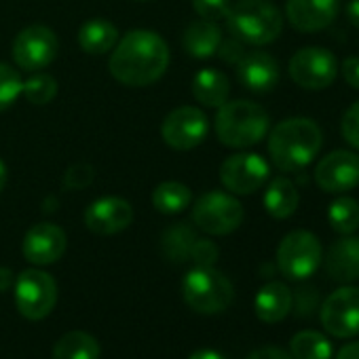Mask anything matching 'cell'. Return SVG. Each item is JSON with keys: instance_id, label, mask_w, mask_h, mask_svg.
<instances>
[{"instance_id": "obj_23", "label": "cell", "mask_w": 359, "mask_h": 359, "mask_svg": "<svg viewBox=\"0 0 359 359\" xmlns=\"http://www.w3.org/2000/svg\"><path fill=\"white\" fill-rule=\"evenodd\" d=\"M193 95L205 108H220L224 102H229L231 83L224 72L216 68H203L193 79Z\"/></svg>"}, {"instance_id": "obj_26", "label": "cell", "mask_w": 359, "mask_h": 359, "mask_svg": "<svg viewBox=\"0 0 359 359\" xmlns=\"http://www.w3.org/2000/svg\"><path fill=\"white\" fill-rule=\"evenodd\" d=\"M191 201H193V195L189 187H184L182 182H161L152 191V205L156 212L165 216L184 212L191 205Z\"/></svg>"}, {"instance_id": "obj_17", "label": "cell", "mask_w": 359, "mask_h": 359, "mask_svg": "<svg viewBox=\"0 0 359 359\" xmlns=\"http://www.w3.org/2000/svg\"><path fill=\"white\" fill-rule=\"evenodd\" d=\"M338 15V0H287L285 18L294 30L311 34L321 32Z\"/></svg>"}, {"instance_id": "obj_7", "label": "cell", "mask_w": 359, "mask_h": 359, "mask_svg": "<svg viewBox=\"0 0 359 359\" xmlns=\"http://www.w3.org/2000/svg\"><path fill=\"white\" fill-rule=\"evenodd\" d=\"M193 222L208 235H231L243 222V205L229 193L212 191L193 205Z\"/></svg>"}, {"instance_id": "obj_30", "label": "cell", "mask_w": 359, "mask_h": 359, "mask_svg": "<svg viewBox=\"0 0 359 359\" xmlns=\"http://www.w3.org/2000/svg\"><path fill=\"white\" fill-rule=\"evenodd\" d=\"M26 100L34 106H45L57 95V81L47 72H32V76L24 83Z\"/></svg>"}, {"instance_id": "obj_2", "label": "cell", "mask_w": 359, "mask_h": 359, "mask_svg": "<svg viewBox=\"0 0 359 359\" xmlns=\"http://www.w3.org/2000/svg\"><path fill=\"white\" fill-rule=\"evenodd\" d=\"M323 133L313 118L292 116L269 133V156L279 171L296 173L309 167L319 154Z\"/></svg>"}, {"instance_id": "obj_20", "label": "cell", "mask_w": 359, "mask_h": 359, "mask_svg": "<svg viewBox=\"0 0 359 359\" xmlns=\"http://www.w3.org/2000/svg\"><path fill=\"white\" fill-rule=\"evenodd\" d=\"M292 290L281 283V281H269L266 285H262L256 294L254 300V309L260 321L264 323H277L281 319H285L292 311Z\"/></svg>"}, {"instance_id": "obj_35", "label": "cell", "mask_w": 359, "mask_h": 359, "mask_svg": "<svg viewBox=\"0 0 359 359\" xmlns=\"http://www.w3.org/2000/svg\"><path fill=\"white\" fill-rule=\"evenodd\" d=\"M191 258L195 260L197 266H214L218 260V248L216 243L208 239H197L191 250Z\"/></svg>"}, {"instance_id": "obj_44", "label": "cell", "mask_w": 359, "mask_h": 359, "mask_svg": "<svg viewBox=\"0 0 359 359\" xmlns=\"http://www.w3.org/2000/svg\"><path fill=\"white\" fill-rule=\"evenodd\" d=\"M140 3H144V0H140Z\"/></svg>"}, {"instance_id": "obj_27", "label": "cell", "mask_w": 359, "mask_h": 359, "mask_svg": "<svg viewBox=\"0 0 359 359\" xmlns=\"http://www.w3.org/2000/svg\"><path fill=\"white\" fill-rule=\"evenodd\" d=\"M332 348V342L315 330H302L290 342V355L294 359H330Z\"/></svg>"}, {"instance_id": "obj_34", "label": "cell", "mask_w": 359, "mask_h": 359, "mask_svg": "<svg viewBox=\"0 0 359 359\" xmlns=\"http://www.w3.org/2000/svg\"><path fill=\"white\" fill-rule=\"evenodd\" d=\"M93 182V167L87 163H76L72 165L66 175H64V187L68 191H83Z\"/></svg>"}, {"instance_id": "obj_40", "label": "cell", "mask_w": 359, "mask_h": 359, "mask_svg": "<svg viewBox=\"0 0 359 359\" xmlns=\"http://www.w3.org/2000/svg\"><path fill=\"white\" fill-rule=\"evenodd\" d=\"M346 20L351 26L359 28V0H351L346 5Z\"/></svg>"}, {"instance_id": "obj_19", "label": "cell", "mask_w": 359, "mask_h": 359, "mask_svg": "<svg viewBox=\"0 0 359 359\" xmlns=\"http://www.w3.org/2000/svg\"><path fill=\"white\" fill-rule=\"evenodd\" d=\"M323 266L325 273L338 281V283H351L359 279V237L353 235H342L340 239H336L327 252Z\"/></svg>"}, {"instance_id": "obj_11", "label": "cell", "mask_w": 359, "mask_h": 359, "mask_svg": "<svg viewBox=\"0 0 359 359\" xmlns=\"http://www.w3.org/2000/svg\"><path fill=\"white\" fill-rule=\"evenodd\" d=\"M210 129V121L201 108L180 106L171 110L161 127L163 142L173 150H191L199 146Z\"/></svg>"}, {"instance_id": "obj_24", "label": "cell", "mask_w": 359, "mask_h": 359, "mask_svg": "<svg viewBox=\"0 0 359 359\" xmlns=\"http://www.w3.org/2000/svg\"><path fill=\"white\" fill-rule=\"evenodd\" d=\"M116 43H118V30L108 20H102V18L89 20L79 30V45L89 55L110 53Z\"/></svg>"}, {"instance_id": "obj_32", "label": "cell", "mask_w": 359, "mask_h": 359, "mask_svg": "<svg viewBox=\"0 0 359 359\" xmlns=\"http://www.w3.org/2000/svg\"><path fill=\"white\" fill-rule=\"evenodd\" d=\"M340 133L348 146L359 150V100L344 110L340 121Z\"/></svg>"}, {"instance_id": "obj_28", "label": "cell", "mask_w": 359, "mask_h": 359, "mask_svg": "<svg viewBox=\"0 0 359 359\" xmlns=\"http://www.w3.org/2000/svg\"><path fill=\"white\" fill-rule=\"evenodd\" d=\"M327 222L338 235H353L359 229V203L353 197H338L327 208Z\"/></svg>"}, {"instance_id": "obj_13", "label": "cell", "mask_w": 359, "mask_h": 359, "mask_svg": "<svg viewBox=\"0 0 359 359\" xmlns=\"http://www.w3.org/2000/svg\"><path fill=\"white\" fill-rule=\"evenodd\" d=\"M321 323L334 338L359 334V287L344 285L332 292L321 306Z\"/></svg>"}, {"instance_id": "obj_10", "label": "cell", "mask_w": 359, "mask_h": 359, "mask_svg": "<svg viewBox=\"0 0 359 359\" xmlns=\"http://www.w3.org/2000/svg\"><path fill=\"white\" fill-rule=\"evenodd\" d=\"M271 175L269 161L256 152L231 154L220 167V182L233 195H254Z\"/></svg>"}, {"instance_id": "obj_1", "label": "cell", "mask_w": 359, "mask_h": 359, "mask_svg": "<svg viewBox=\"0 0 359 359\" xmlns=\"http://www.w3.org/2000/svg\"><path fill=\"white\" fill-rule=\"evenodd\" d=\"M108 68L127 87H148L169 68L167 43L156 32L131 30L114 45Z\"/></svg>"}, {"instance_id": "obj_42", "label": "cell", "mask_w": 359, "mask_h": 359, "mask_svg": "<svg viewBox=\"0 0 359 359\" xmlns=\"http://www.w3.org/2000/svg\"><path fill=\"white\" fill-rule=\"evenodd\" d=\"M189 359H226L222 353H218V351H214V348H199V351H195Z\"/></svg>"}, {"instance_id": "obj_12", "label": "cell", "mask_w": 359, "mask_h": 359, "mask_svg": "<svg viewBox=\"0 0 359 359\" xmlns=\"http://www.w3.org/2000/svg\"><path fill=\"white\" fill-rule=\"evenodd\" d=\"M57 36L47 26H28L13 41V60L26 72L45 70L57 57Z\"/></svg>"}, {"instance_id": "obj_31", "label": "cell", "mask_w": 359, "mask_h": 359, "mask_svg": "<svg viewBox=\"0 0 359 359\" xmlns=\"http://www.w3.org/2000/svg\"><path fill=\"white\" fill-rule=\"evenodd\" d=\"M22 91H24V81L20 72L13 66L0 62V112L13 106L15 100L22 95Z\"/></svg>"}, {"instance_id": "obj_29", "label": "cell", "mask_w": 359, "mask_h": 359, "mask_svg": "<svg viewBox=\"0 0 359 359\" xmlns=\"http://www.w3.org/2000/svg\"><path fill=\"white\" fill-rule=\"evenodd\" d=\"M195 241L197 235L189 224H175L167 229L163 235V252L173 262H184L187 258H191V250Z\"/></svg>"}, {"instance_id": "obj_41", "label": "cell", "mask_w": 359, "mask_h": 359, "mask_svg": "<svg viewBox=\"0 0 359 359\" xmlns=\"http://www.w3.org/2000/svg\"><path fill=\"white\" fill-rule=\"evenodd\" d=\"M13 283H15V277H13L11 269H7V266H0V292L9 290Z\"/></svg>"}, {"instance_id": "obj_18", "label": "cell", "mask_w": 359, "mask_h": 359, "mask_svg": "<svg viewBox=\"0 0 359 359\" xmlns=\"http://www.w3.org/2000/svg\"><path fill=\"white\" fill-rule=\"evenodd\" d=\"M237 76L248 91L269 93L279 83V64L264 51H250L237 62Z\"/></svg>"}, {"instance_id": "obj_21", "label": "cell", "mask_w": 359, "mask_h": 359, "mask_svg": "<svg viewBox=\"0 0 359 359\" xmlns=\"http://www.w3.org/2000/svg\"><path fill=\"white\" fill-rule=\"evenodd\" d=\"M220 43H222V32L218 24L208 22V20H197L189 24V28L184 30V39H182L184 51L195 60L212 57L214 53H218Z\"/></svg>"}, {"instance_id": "obj_5", "label": "cell", "mask_w": 359, "mask_h": 359, "mask_svg": "<svg viewBox=\"0 0 359 359\" xmlns=\"http://www.w3.org/2000/svg\"><path fill=\"white\" fill-rule=\"evenodd\" d=\"M184 302L201 315H216L231 306L235 298L233 283L212 266H195L182 281Z\"/></svg>"}, {"instance_id": "obj_36", "label": "cell", "mask_w": 359, "mask_h": 359, "mask_svg": "<svg viewBox=\"0 0 359 359\" xmlns=\"http://www.w3.org/2000/svg\"><path fill=\"white\" fill-rule=\"evenodd\" d=\"M218 53H220V57H222L224 62H229V64H237V62L245 55V49H243V43H241V41H237V39L233 36V39H229V41H222V43H220Z\"/></svg>"}, {"instance_id": "obj_3", "label": "cell", "mask_w": 359, "mask_h": 359, "mask_svg": "<svg viewBox=\"0 0 359 359\" xmlns=\"http://www.w3.org/2000/svg\"><path fill=\"white\" fill-rule=\"evenodd\" d=\"M216 135L229 148H250L269 135V112L250 100L224 102L216 114Z\"/></svg>"}, {"instance_id": "obj_37", "label": "cell", "mask_w": 359, "mask_h": 359, "mask_svg": "<svg viewBox=\"0 0 359 359\" xmlns=\"http://www.w3.org/2000/svg\"><path fill=\"white\" fill-rule=\"evenodd\" d=\"M338 72L342 74V79L346 81L348 87H353V89L359 91V57L357 55H351V57L342 60Z\"/></svg>"}, {"instance_id": "obj_8", "label": "cell", "mask_w": 359, "mask_h": 359, "mask_svg": "<svg viewBox=\"0 0 359 359\" xmlns=\"http://www.w3.org/2000/svg\"><path fill=\"white\" fill-rule=\"evenodd\" d=\"M57 302L55 279L39 269H28L15 279V304L18 311L32 321L45 319Z\"/></svg>"}, {"instance_id": "obj_14", "label": "cell", "mask_w": 359, "mask_h": 359, "mask_svg": "<svg viewBox=\"0 0 359 359\" xmlns=\"http://www.w3.org/2000/svg\"><path fill=\"white\" fill-rule=\"evenodd\" d=\"M313 173L323 193H348L359 187V154L351 150H332L315 165Z\"/></svg>"}, {"instance_id": "obj_15", "label": "cell", "mask_w": 359, "mask_h": 359, "mask_svg": "<svg viewBox=\"0 0 359 359\" xmlns=\"http://www.w3.org/2000/svg\"><path fill=\"white\" fill-rule=\"evenodd\" d=\"M68 248V239L66 233L53 224V222H39L34 224L22 243V252L26 256L28 262L39 264V266H47L57 262Z\"/></svg>"}, {"instance_id": "obj_33", "label": "cell", "mask_w": 359, "mask_h": 359, "mask_svg": "<svg viewBox=\"0 0 359 359\" xmlns=\"http://www.w3.org/2000/svg\"><path fill=\"white\" fill-rule=\"evenodd\" d=\"M193 7L201 20L220 22L226 20L231 11V0H193Z\"/></svg>"}, {"instance_id": "obj_39", "label": "cell", "mask_w": 359, "mask_h": 359, "mask_svg": "<svg viewBox=\"0 0 359 359\" xmlns=\"http://www.w3.org/2000/svg\"><path fill=\"white\" fill-rule=\"evenodd\" d=\"M336 359H359V340L344 344V346L338 351Z\"/></svg>"}, {"instance_id": "obj_9", "label": "cell", "mask_w": 359, "mask_h": 359, "mask_svg": "<svg viewBox=\"0 0 359 359\" xmlns=\"http://www.w3.org/2000/svg\"><path fill=\"white\" fill-rule=\"evenodd\" d=\"M292 81L306 91H323L332 87L338 76V62L332 51L323 47H304L290 60Z\"/></svg>"}, {"instance_id": "obj_38", "label": "cell", "mask_w": 359, "mask_h": 359, "mask_svg": "<svg viewBox=\"0 0 359 359\" xmlns=\"http://www.w3.org/2000/svg\"><path fill=\"white\" fill-rule=\"evenodd\" d=\"M248 359H294L287 351H283L281 346H262L258 351H254Z\"/></svg>"}, {"instance_id": "obj_25", "label": "cell", "mask_w": 359, "mask_h": 359, "mask_svg": "<svg viewBox=\"0 0 359 359\" xmlns=\"http://www.w3.org/2000/svg\"><path fill=\"white\" fill-rule=\"evenodd\" d=\"M100 342L83 330L64 334L53 346V359H100Z\"/></svg>"}, {"instance_id": "obj_6", "label": "cell", "mask_w": 359, "mask_h": 359, "mask_svg": "<svg viewBox=\"0 0 359 359\" xmlns=\"http://www.w3.org/2000/svg\"><path fill=\"white\" fill-rule=\"evenodd\" d=\"M323 252L319 239L309 231L287 233L277 248V266L292 281L309 279L321 264Z\"/></svg>"}, {"instance_id": "obj_16", "label": "cell", "mask_w": 359, "mask_h": 359, "mask_svg": "<svg viewBox=\"0 0 359 359\" xmlns=\"http://www.w3.org/2000/svg\"><path fill=\"white\" fill-rule=\"evenodd\" d=\"M133 222V208L121 197L95 199L85 210V226L93 235H116Z\"/></svg>"}, {"instance_id": "obj_4", "label": "cell", "mask_w": 359, "mask_h": 359, "mask_svg": "<svg viewBox=\"0 0 359 359\" xmlns=\"http://www.w3.org/2000/svg\"><path fill=\"white\" fill-rule=\"evenodd\" d=\"M231 34L243 45L264 47L275 43L283 30L281 11L269 0H239L226 15Z\"/></svg>"}, {"instance_id": "obj_22", "label": "cell", "mask_w": 359, "mask_h": 359, "mask_svg": "<svg viewBox=\"0 0 359 359\" xmlns=\"http://www.w3.org/2000/svg\"><path fill=\"white\" fill-rule=\"evenodd\" d=\"M262 201H264V210L269 212V216H273L277 220H285V218L294 216V212L298 210L300 195L290 177L279 175L269 182Z\"/></svg>"}, {"instance_id": "obj_43", "label": "cell", "mask_w": 359, "mask_h": 359, "mask_svg": "<svg viewBox=\"0 0 359 359\" xmlns=\"http://www.w3.org/2000/svg\"><path fill=\"white\" fill-rule=\"evenodd\" d=\"M5 187H7V165L0 161V193L5 191Z\"/></svg>"}]
</instances>
